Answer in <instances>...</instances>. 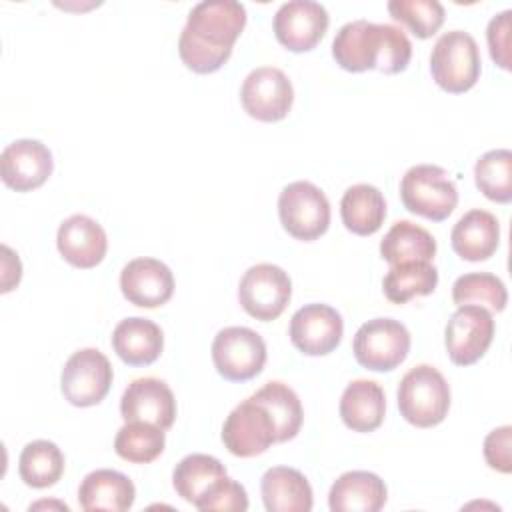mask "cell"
Returning <instances> with one entry per match:
<instances>
[{"instance_id": "24", "label": "cell", "mask_w": 512, "mask_h": 512, "mask_svg": "<svg viewBox=\"0 0 512 512\" xmlns=\"http://www.w3.org/2000/svg\"><path fill=\"white\" fill-rule=\"evenodd\" d=\"M260 492L268 512H310L314 504L306 476L288 466L268 468L262 476Z\"/></svg>"}, {"instance_id": "7", "label": "cell", "mask_w": 512, "mask_h": 512, "mask_svg": "<svg viewBox=\"0 0 512 512\" xmlns=\"http://www.w3.org/2000/svg\"><path fill=\"white\" fill-rule=\"evenodd\" d=\"M354 358L372 372H390L410 352V332L394 318H372L364 322L352 340Z\"/></svg>"}, {"instance_id": "22", "label": "cell", "mask_w": 512, "mask_h": 512, "mask_svg": "<svg viewBox=\"0 0 512 512\" xmlns=\"http://www.w3.org/2000/svg\"><path fill=\"white\" fill-rule=\"evenodd\" d=\"M112 348L128 366H148L160 356L164 334L156 322L142 316H130L116 324L112 332Z\"/></svg>"}, {"instance_id": "5", "label": "cell", "mask_w": 512, "mask_h": 512, "mask_svg": "<svg viewBox=\"0 0 512 512\" xmlns=\"http://www.w3.org/2000/svg\"><path fill=\"white\" fill-rule=\"evenodd\" d=\"M400 198L408 212L432 222H442L454 212L458 190L444 168L436 164H416L402 176Z\"/></svg>"}, {"instance_id": "4", "label": "cell", "mask_w": 512, "mask_h": 512, "mask_svg": "<svg viewBox=\"0 0 512 512\" xmlns=\"http://www.w3.org/2000/svg\"><path fill=\"white\" fill-rule=\"evenodd\" d=\"M480 50L472 34L464 30L444 32L430 52V72L434 82L450 92L470 90L480 76Z\"/></svg>"}, {"instance_id": "21", "label": "cell", "mask_w": 512, "mask_h": 512, "mask_svg": "<svg viewBox=\"0 0 512 512\" xmlns=\"http://www.w3.org/2000/svg\"><path fill=\"white\" fill-rule=\"evenodd\" d=\"M136 488L132 480L112 468H98L84 476L78 488L80 508L86 512H124L132 508Z\"/></svg>"}, {"instance_id": "16", "label": "cell", "mask_w": 512, "mask_h": 512, "mask_svg": "<svg viewBox=\"0 0 512 512\" xmlns=\"http://www.w3.org/2000/svg\"><path fill=\"white\" fill-rule=\"evenodd\" d=\"M52 168V152L46 144L34 138L14 140L0 154L2 182L16 192H28L42 186L52 174Z\"/></svg>"}, {"instance_id": "32", "label": "cell", "mask_w": 512, "mask_h": 512, "mask_svg": "<svg viewBox=\"0 0 512 512\" xmlns=\"http://www.w3.org/2000/svg\"><path fill=\"white\" fill-rule=\"evenodd\" d=\"M166 444L164 430L150 422H126L116 438H114V450L116 454L134 464H148L156 460Z\"/></svg>"}, {"instance_id": "25", "label": "cell", "mask_w": 512, "mask_h": 512, "mask_svg": "<svg viewBox=\"0 0 512 512\" xmlns=\"http://www.w3.org/2000/svg\"><path fill=\"white\" fill-rule=\"evenodd\" d=\"M386 412V396L374 380H352L340 398V418L354 432L376 430Z\"/></svg>"}, {"instance_id": "2", "label": "cell", "mask_w": 512, "mask_h": 512, "mask_svg": "<svg viewBox=\"0 0 512 512\" xmlns=\"http://www.w3.org/2000/svg\"><path fill=\"white\" fill-rule=\"evenodd\" d=\"M332 56L348 72L378 70L398 74L412 58V42L394 24H376L364 18L346 22L334 36Z\"/></svg>"}, {"instance_id": "26", "label": "cell", "mask_w": 512, "mask_h": 512, "mask_svg": "<svg viewBox=\"0 0 512 512\" xmlns=\"http://www.w3.org/2000/svg\"><path fill=\"white\" fill-rule=\"evenodd\" d=\"M340 216L346 230L358 236H370L384 224L386 200L376 186L354 184L340 200Z\"/></svg>"}, {"instance_id": "15", "label": "cell", "mask_w": 512, "mask_h": 512, "mask_svg": "<svg viewBox=\"0 0 512 512\" xmlns=\"http://www.w3.org/2000/svg\"><path fill=\"white\" fill-rule=\"evenodd\" d=\"M328 10L314 0L284 2L274 14V34L290 52L312 50L328 30Z\"/></svg>"}, {"instance_id": "33", "label": "cell", "mask_w": 512, "mask_h": 512, "mask_svg": "<svg viewBox=\"0 0 512 512\" xmlns=\"http://www.w3.org/2000/svg\"><path fill=\"white\" fill-rule=\"evenodd\" d=\"M474 180L488 200L508 204L512 200V152L496 148L482 154L474 164Z\"/></svg>"}, {"instance_id": "31", "label": "cell", "mask_w": 512, "mask_h": 512, "mask_svg": "<svg viewBox=\"0 0 512 512\" xmlns=\"http://www.w3.org/2000/svg\"><path fill=\"white\" fill-rule=\"evenodd\" d=\"M222 476H226V468L218 458L208 454H188L176 464L172 484L178 496L194 506L198 498Z\"/></svg>"}, {"instance_id": "17", "label": "cell", "mask_w": 512, "mask_h": 512, "mask_svg": "<svg viewBox=\"0 0 512 512\" xmlns=\"http://www.w3.org/2000/svg\"><path fill=\"white\" fill-rule=\"evenodd\" d=\"M120 414L126 422H150L168 430L176 418V398L164 380L136 378L120 398Z\"/></svg>"}, {"instance_id": "8", "label": "cell", "mask_w": 512, "mask_h": 512, "mask_svg": "<svg viewBox=\"0 0 512 512\" xmlns=\"http://www.w3.org/2000/svg\"><path fill=\"white\" fill-rule=\"evenodd\" d=\"M212 362L224 380L246 382L262 372L266 342L246 326L222 328L212 342Z\"/></svg>"}, {"instance_id": "11", "label": "cell", "mask_w": 512, "mask_h": 512, "mask_svg": "<svg viewBox=\"0 0 512 512\" xmlns=\"http://www.w3.org/2000/svg\"><path fill=\"white\" fill-rule=\"evenodd\" d=\"M222 442L230 454L252 458L276 442V426L270 412L252 396L242 400L224 420Z\"/></svg>"}, {"instance_id": "23", "label": "cell", "mask_w": 512, "mask_h": 512, "mask_svg": "<svg viewBox=\"0 0 512 512\" xmlns=\"http://www.w3.org/2000/svg\"><path fill=\"white\" fill-rule=\"evenodd\" d=\"M450 242L454 252L468 262L488 260L500 242L498 218L482 208L466 212L452 228Z\"/></svg>"}, {"instance_id": "10", "label": "cell", "mask_w": 512, "mask_h": 512, "mask_svg": "<svg viewBox=\"0 0 512 512\" xmlns=\"http://www.w3.org/2000/svg\"><path fill=\"white\" fill-rule=\"evenodd\" d=\"M292 296L290 276L276 264L250 266L238 284V300L242 308L256 320H276L288 306Z\"/></svg>"}, {"instance_id": "18", "label": "cell", "mask_w": 512, "mask_h": 512, "mask_svg": "<svg viewBox=\"0 0 512 512\" xmlns=\"http://www.w3.org/2000/svg\"><path fill=\"white\" fill-rule=\"evenodd\" d=\"M124 298L140 308H158L174 294L172 270L156 258H134L120 272Z\"/></svg>"}, {"instance_id": "37", "label": "cell", "mask_w": 512, "mask_h": 512, "mask_svg": "<svg viewBox=\"0 0 512 512\" xmlns=\"http://www.w3.org/2000/svg\"><path fill=\"white\" fill-rule=\"evenodd\" d=\"M484 460L492 470L512 472V426H500L484 438Z\"/></svg>"}, {"instance_id": "35", "label": "cell", "mask_w": 512, "mask_h": 512, "mask_svg": "<svg viewBox=\"0 0 512 512\" xmlns=\"http://www.w3.org/2000/svg\"><path fill=\"white\" fill-rule=\"evenodd\" d=\"M388 12L394 20L406 24L418 38L434 36L444 24V6L438 0H390Z\"/></svg>"}, {"instance_id": "20", "label": "cell", "mask_w": 512, "mask_h": 512, "mask_svg": "<svg viewBox=\"0 0 512 512\" xmlns=\"http://www.w3.org/2000/svg\"><path fill=\"white\" fill-rule=\"evenodd\" d=\"M388 498L384 480L368 470H350L334 480L328 492L332 512H378Z\"/></svg>"}, {"instance_id": "9", "label": "cell", "mask_w": 512, "mask_h": 512, "mask_svg": "<svg viewBox=\"0 0 512 512\" xmlns=\"http://www.w3.org/2000/svg\"><path fill=\"white\" fill-rule=\"evenodd\" d=\"M112 378L110 360L96 348H82L66 360L60 374V388L72 406L88 408L106 398Z\"/></svg>"}, {"instance_id": "6", "label": "cell", "mask_w": 512, "mask_h": 512, "mask_svg": "<svg viewBox=\"0 0 512 512\" xmlns=\"http://www.w3.org/2000/svg\"><path fill=\"white\" fill-rule=\"evenodd\" d=\"M278 216L290 236L312 242L330 226V202L316 184L296 180L282 188L278 196Z\"/></svg>"}, {"instance_id": "12", "label": "cell", "mask_w": 512, "mask_h": 512, "mask_svg": "<svg viewBox=\"0 0 512 512\" xmlns=\"http://www.w3.org/2000/svg\"><path fill=\"white\" fill-rule=\"evenodd\" d=\"M492 338V312L476 304L458 306V310L450 316L444 330L446 352L450 360L458 366H470L478 362L490 348Z\"/></svg>"}, {"instance_id": "1", "label": "cell", "mask_w": 512, "mask_h": 512, "mask_svg": "<svg viewBox=\"0 0 512 512\" xmlns=\"http://www.w3.org/2000/svg\"><path fill=\"white\" fill-rule=\"evenodd\" d=\"M246 26V8L236 0H204L192 6L178 38V54L196 74L220 70Z\"/></svg>"}, {"instance_id": "29", "label": "cell", "mask_w": 512, "mask_h": 512, "mask_svg": "<svg viewBox=\"0 0 512 512\" xmlns=\"http://www.w3.org/2000/svg\"><path fill=\"white\" fill-rule=\"evenodd\" d=\"M64 472V454L50 440L28 442L18 458V474L30 488H50Z\"/></svg>"}, {"instance_id": "38", "label": "cell", "mask_w": 512, "mask_h": 512, "mask_svg": "<svg viewBox=\"0 0 512 512\" xmlns=\"http://www.w3.org/2000/svg\"><path fill=\"white\" fill-rule=\"evenodd\" d=\"M510 16L512 10H502L496 16L490 18L488 28H486V38H488V48L492 60L508 70L510 60H508V36H510Z\"/></svg>"}, {"instance_id": "27", "label": "cell", "mask_w": 512, "mask_h": 512, "mask_svg": "<svg viewBox=\"0 0 512 512\" xmlns=\"http://www.w3.org/2000/svg\"><path fill=\"white\" fill-rule=\"evenodd\" d=\"M434 254V236L410 220L394 222L380 242V256L392 266L404 262H430Z\"/></svg>"}, {"instance_id": "14", "label": "cell", "mask_w": 512, "mask_h": 512, "mask_svg": "<svg viewBox=\"0 0 512 512\" xmlns=\"http://www.w3.org/2000/svg\"><path fill=\"white\" fill-rule=\"evenodd\" d=\"M292 344L306 356H326L342 340L344 320L340 312L328 304L312 302L298 308L288 328Z\"/></svg>"}, {"instance_id": "13", "label": "cell", "mask_w": 512, "mask_h": 512, "mask_svg": "<svg viewBox=\"0 0 512 512\" xmlns=\"http://www.w3.org/2000/svg\"><path fill=\"white\" fill-rule=\"evenodd\" d=\"M240 102L248 116L260 122H278L292 108L294 88L280 68L260 66L244 78Z\"/></svg>"}, {"instance_id": "3", "label": "cell", "mask_w": 512, "mask_h": 512, "mask_svg": "<svg viewBox=\"0 0 512 512\" xmlns=\"http://www.w3.org/2000/svg\"><path fill=\"white\" fill-rule=\"evenodd\" d=\"M450 408V386L440 370L430 364L410 368L398 384V410L418 428L440 424Z\"/></svg>"}, {"instance_id": "19", "label": "cell", "mask_w": 512, "mask_h": 512, "mask_svg": "<svg viewBox=\"0 0 512 512\" xmlns=\"http://www.w3.org/2000/svg\"><path fill=\"white\" fill-rule=\"evenodd\" d=\"M56 246L68 264L86 270L104 260L108 238L94 218L86 214H72L58 228Z\"/></svg>"}, {"instance_id": "36", "label": "cell", "mask_w": 512, "mask_h": 512, "mask_svg": "<svg viewBox=\"0 0 512 512\" xmlns=\"http://www.w3.org/2000/svg\"><path fill=\"white\" fill-rule=\"evenodd\" d=\"M198 510L202 512H210V510H232V512H244L248 510V494L244 490L242 484H238L236 480L222 476L218 478L194 504Z\"/></svg>"}, {"instance_id": "28", "label": "cell", "mask_w": 512, "mask_h": 512, "mask_svg": "<svg viewBox=\"0 0 512 512\" xmlns=\"http://www.w3.org/2000/svg\"><path fill=\"white\" fill-rule=\"evenodd\" d=\"M252 398L260 402L272 416L276 426V442H288L300 432L304 412L298 394L284 382L272 380L258 388Z\"/></svg>"}, {"instance_id": "34", "label": "cell", "mask_w": 512, "mask_h": 512, "mask_svg": "<svg viewBox=\"0 0 512 512\" xmlns=\"http://www.w3.org/2000/svg\"><path fill=\"white\" fill-rule=\"evenodd\" d=\"M452 300L458 306L476 304L490 312H502L508 302V292L498 276L490 272H468L456 278Z\"/></svg>"}, {"instance_id": "30", "label": "cell", "mask_w": 512, "mask_h": 512, "mask_svg": "<svg viewBox=\"0 0 512 512\" xmlns=\"http://www.w3.org/2000/svg\"><path fill=\"white\" fill-rule=\"evenodd\" d=\"M438 270L430 262H404L390 266L382 280L384 296L394 304H406L414 296H428L436 290Z\"/></svg>"}]
</instances>
